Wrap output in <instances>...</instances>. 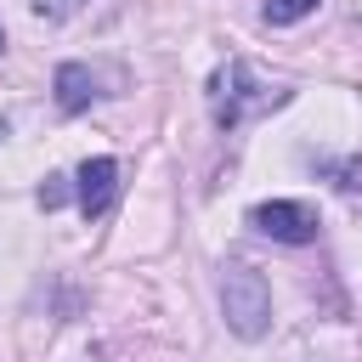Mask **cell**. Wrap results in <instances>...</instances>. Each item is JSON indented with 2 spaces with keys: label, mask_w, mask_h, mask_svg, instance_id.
Listing matches in <instances>:
<instances>
[{
  "label": "cell",
  "mask_w": 362,
  "mask_h": 362,
  "mask_svg": "<svg viewBox=\"0 0 362 362\" xmlns=\"http://www.w3.org/2000/svg\"><path fill=\"white\" fill-rule=\"evenodd\" d=\"M0 51H6V28H0Z\"/></svg>",
  "instance_id": "cell-10"
},
{
  "label": "cell",
  "mask_w": 362,
  "mask_h": 362,
  "mask_svg": "<svg viewBox=\"0 0 362 362\" xmlns=\"http://www.w3.org/2000/svg\"><path fill=\"white\" fill-rule=\"evenodd\" d=\"M40 204H45V209H62V204H68V181H62V175H45V187H40Z\"/></svg>",
  "instance_id": "cell-8"
},
{
  "label": "cell",
  "mask_w": 362,
  "mask_h": 362,
  "mask_svg": "<svg viewBox=\"0 0 362 362\" xmlns=\"http://www.w3.org/2000/svg\"><path fill=\"white\" fill-rule=\"evenodd\" d=\"M28 6H34L40 17H51V23H62V17H74V11L85 6V0H28Z\"/></svg>",
  "instance_id": "cell-7"
},
{
  "label": "cell",
  "mask_w": 362,
  "mask_h": 362,
  "mask_svg": "<svg viewBox=\"0 0 362 362\" xmlns=\"http://www.w3.org/2000/svg\"><path fill=\"white\" fill-rule=\"evenodd\" d=\"M249 226L266 232L272 243H311L317 238V209L300 204V198H272V204L249 209Z\"/></svg>",
  "instance_id": "cell-3"
},
{
  "label": "cell",
  "mask_w": 362,
  "mask_h": 362,
  "mask_svg": "<svg viewBox=\"0 0 362 362\" xmlns=\"http://www.w3.org/2000/svg\"><path fill=\"white\" fill-rule=\"evenodd\" d=\"M334 175H339V187H345V192H356V187H362V158H345V164H334Z\"/></svg>",
  "instance_id": "cell-9"
},
{
  "label": "cell",
  "mask_w": 362,
  "mask_h": 362,
  "mask_svg": "<svg viewBox=\"0 0 362 362\" xmlns=\"http://www.w3.org/2000/svg\"><path fill=\"white\" fill-rule=\"evenodd\" d=\"M283 102H288V90L260 85L249 62H226V68H215V79H209V113H215L221 130H238L243 119L272 113V107H283Z\"/></svg>",
  "instance_id": "cell-1"
},
{
  "label": "cell",
  "mask_w": 362,
  "mask_h": 362,
  "mask_svg": "<svg viewBox=\"0 0 362 362\" xmlns=\"http://www.w3.org/2000/svg\"><path fill=\"white\" fill-rule=\"evenodd\" d=\"M317 11V0H266V23H300V17H311Z\"/></svg>",
  "instance_id": "cell-6"
},
{
  "label": "cell",
  "mask_w": 362,
  "mask_h": 362,
  "mask_svg": "<svg viewBox=\"0 0 362 362\" xmlns=\"http://www.w3.org/2000/svg\"><path fill=\"white\" fill-rule=\"evenodd\" d=\"M51 85H57V107H62V113H85V107L102 96V90H96V74H90L85 62H62Z\"/></svg>",
  "instance_id": "cell-5"
},
{
  "label": "cell",
  "mask_w": 362,
  "mask_h": 362,
  "mask_svg": "<svg viewBox=\"0 0 362 362\" xmlns=\"http://www.w3.org/2000/svg\"><path fill=\"white\" fill-rule=\"evenodd\" d=\"M221 317H226V328L238 339H260L272 328V288H266V277L255 266L232 260L221 272Z\"/></svg>",
  "instance_id": "cell-2"
},
{
  "label": "cell",
  "mask_w": 362,
  "mask_h": 362,
  "mask_svg": "<svg viewBox=\"0 0 362 362\" xmlns=\"http://www.w3.org/2000/svg\"><path fill=\"white\" fill-rule=\"evenodd\" d=\"M74 181H79V187H74L79 215L96 221V215H107V204H113V192H119V158H85Z\"/></svg>",
  "instance_id": "cell-4"
}]
</instances>
